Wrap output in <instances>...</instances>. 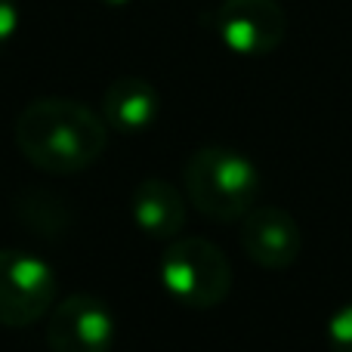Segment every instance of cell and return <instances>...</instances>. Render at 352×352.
Wrapping results in <instances>:
<instances>
[{"mask_svg": "<svg viewBox=\"0 0 352 352\" xmlns=\"http://www.w3.org/2000/svg\"><path fill=\"white\" fill-rule=\"evenodd\" d=\"M182 186L201 217L213 223H235L256 204L260 170L241 152L204 146L188 155L182 167Z\"/></svg>", "mask_w": 352, "mask_h": 352, "instance_id": "7a4b0ae2", "label": "cell"}, {"mask_svg": "<svg viewBox=\"0 0 352 352\" xmlns=\"http://www.w3.org/2000/svg\"><path fill=\"white\" fill-rule=\"evenodd\" d=\"M210 25L223 47L238 56H269L287 34V16L278 0H223Z\"/></svg>", "mask_w": 352, "mask_h": 352, "instance_id": "5b68a950", "label": "cell"}, {"mask_svg": "<svg viewBox=\"0 0 352 352\" xmlns=\"http://www.w3.org/2000/svg\"><path fill=\"white\" fill-rule=\"evenodd\" d=\"M161 285L188 309H213L232 291V263L207 238H170L161 254Z\"/></svg>", "mask_w": 352, "mask_h": 352, "instance_id": "3957f363", "label": "cell"}, {"mask_svg": "<svg viewBox=\"0 0 352 352\" xmlns=\"http://www.w3.org/2000/svg\"><path fill=\"white\" fill-rule=\"evenodd\" d=\"M12 207H16L19 223L41 238H59L72 226L68 204L59 195L47 192V188H25V192L16 195Z\"/></svg>", "mask_w": 352, "mask_h": 352, "instance_id": "30bf717a", "label": "cell"}, {"mask_svg": "<svg viewBox=\"0 0 352 352\" xmlns=\"http://www.w3.org/2000/svg\"><path fill=\"white\" fill-rule=\"evenodd\" d=\"M111 346H115V316L99 297L72 294L50 309V352H111Z\"/></svg>", "mask_w": 352, "mask_h": 352, "instance_id": "8992f818", "label": "cell"}, {"mask_svg": "<svg viewBox=\"0 0 352 352\" xmlns=\"http://www.w3.org/2000/svg\"><path fill=\"white\" fill-rule=\"evenodd\" d=\"M56 300V275L41 256L25 250H0V324L28 328L41 322Z\"/></svg>", "mask_w": 352, "mask_h": 352, "instance_id": "277c9868", "label": "cell"}, {"mask_svg": "<svg viewBox=\"0 0 352 352\" xmlns=\"http://www.w3.org/2000/svg\"><path fill=\"white\" fill-rule=\"evenodd\" d=\"M130 210H133V223L148 238H161V241L176 238L186 226V198L179 188L170 186L167 179H158V176L142 179L136 186Z\"/></svg>", "mask_w": 352, "mask_h": 352, "instance_id": "9c48e42d", "label": "cell"}, {"mask_svg": "<svg viewBox=\"0 0 352 352\" xmlns=\"http://www.w3.org/2000/svg\"><path fill=\"white\" fill-rule=\"evenodd\" d=\"M16 146L37 170L72 176L102 158L109 146V124L78 99L43 96L19 111Z\"/></svg>", "mask_w": 352, "mask_h": 352, "instance_id": "6da1fadb", "label": "cell"}, {"mask_svg": "<svg viewBox=\"0 0 352 352\" xmlns=\"http://www.w3.org/2000/svg\"><path fill=\"white\" fill-rule=\"evenodd\" d=\"M99 3H105V6H124V3H130V0H99Z\"/></svg>", "mask_w": 352, "mask_h": 352, "instance_id": "4fadbf2b", "label": "cell"}, {"mask_svg": "<svg viewBox=\"0 0 352 352\" xmlns=\"http://www.w3.org/2000/svg\"><path fill=\"white\" fill-rule=\"evenodd\" d=\"M328 346L331 352H352V303H343L328 318Z\"/></svg>", "mask_w": 352, "mask_h": 352, "instance_id": "8fae6325", "label": "cell"}, {"mask_svg": "<svg viewBox=\"0 0 352 352\" xmlns=\"http://www.w3.org/2000/svg\"><path fill=\"white\" fill-rule=\"evenodd\" d=\"M161 96L152 80L124 74L111 80L102 93V118L111 130L121 133H142L158 121Z\"/></svg>", "mask_w": 352, "mask_h": 352, "instance_id": "ba28073f", "label": "cell"}, {"mask_svg": "<svg viewBox=\"0 0 352 352\" xmlns=\"http://www.w3.org/2000/svg\"><path fill=\"white\" fill-rule=\"evenodd\" d=\"M241 248L250 263L278 272L297 263L303 250V232L297 219L281 207H250L241 219Z\"/></svg>", "mask_w": 352, "mask_h": 352, "instance_id": "52a82bcc", "label": "cell"}, {"mask_svg": "<svg viewBox=\"0 0 352 352\" xmlns=\"http://www.w3.org/2000/svg\"><path fill=\"white\" fill-rule=\"evenodd\" d=\"M19 22H22V12H19L16 0H0V47L16 37Z\"/></svg>", "mask_w": 352, "mask_h": 352, "instance_id": "7c38bea8", "label": "cell"}]
</instances>
